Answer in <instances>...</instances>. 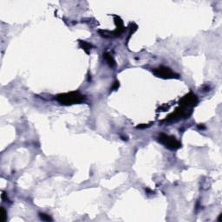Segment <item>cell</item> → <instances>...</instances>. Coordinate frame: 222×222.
I'll use <instances>...</instances> for the list:
<instances>
[{
	"mask_svg": "<svg viewBox=\"0 0 222 222\" xmlns=\"http://www.w3.org/2000/svg\"><path fill=\"white\" fill-rule=\"evenodd\" d=\"M56 99L62 105H72L84 101L85 96L78 91H72L69 93L59 94L56 96Z\"/></svg>",
	"mask_w": 222,
	"mask_h": 222,
	"instance_id": "obj_1",
	"label": "cell"
},
{
	"mask_svg": "<svg viewBox=\"0 0 222 222\" xmlns=\"http://www.w3.org/2000/svg\"><path fill=\"white\" fill-rule=\"evenodd\" d=\"M115 17V23L116 24V29L114 31H108V30H99V34L102 37L105 38H110V37H120L123 31L125 30V27L123 25V22L118 16H114Z\"/></svg>",
	"mask_w": 222,
	"mask_h": 222,
	"instance_id": "obj_2",
	"label": "cell"
},
{
	"mask_svg": "<svg viewBox=\"0 0 222 222\" xmlns=\"http://www.w3.org/2000/svg\"><path fill=\"white\" fill-rule=\"evenodd\" d=\"M192 114V109H187L182 106H179V108H177L173 113H172L171 115H169L167 119H165L163 121H167V122H173V121H176L182 118H187L191 115Z\"/></svg>",
	"mask_w": 222,
	"mask_h": 222,
	"instance_id": "obj_3",
	"label": "cell"
},
{
	"mask_svg": "<svg viewBox=\"0 0 222 222\" xmlns=\"http://www.w3.org/2000/svg\"><path fill=\"white\" fill-rule=\"evenodd\" d=\"M158 140L167 148L170 150H177L182 148V143L173 136L167 135L165 134H161L158 137Z\"/></svg>",
	"mask_w": 222,
	"mask_h": 222,
	"instance_id": "obj_4",
	"label": "cell"
},
{
	"mask_svg": "<svg viewBox=\"0 0 222 222\" xmlns=\"http://www.w3.org/2000/svg\"><path fill=\"white\" fill-rule=\"evenodd\" d=\"M153 73L157 77H161L163 79H172V78H179V75L172 71L171 69L168 67L161 66L157 69H154Z\"/></svg>",
	"mask_w": 222,
	"mask_h": 222,
	"instance_id": "obj_5",
	"label": "cell"
},
{
	"mask_svg": "<svg viewBox=\"0 0 222 222\" xmlns=\"http://www.w3.org/2000/svg\"><path fill=\"white\" fill-rule=\"evenodd\" d=\"M198 103V97L196 95L189 93L186 95L182 100H180V106L187 108V109H193L196 104Z\"/></svg>",
	"mask_w": 222,
	"mask_h": 222,
	"instance_id": "obj_6",
	"label": "cell"
},
{
	"mask_svg": "<svg viewBox=\"0 0 222 222\" xmlns=\"http://www.w3.org/2000/svg\"><path fill=\"white\" fill-rule=\"evenodd\" d=\"M103 58L107 62V63L110 66L111 68H114L115 66V61L112 57V56L109 53H104L103 54Z\"/></svg>",
	"mask_w": 222,
	"mask_h": 222,
	"instance_id": "obj_7",
	"label": "cell"
},
{
	"mask_svg": "<svg viewBox=\"0 0 222 222\" xmlns=\"http://www.w3.org/2000/svg\"><path fill=\"white\" fill-rule=\"evenodd\" d=\"M79 46H80V48H82L83 51L87 53V54L90 53L91 48H92V45H91L90 43H88V42H85V41H80V42H79Z\"/></svg>",
	"mask_w": 222,
	"mask_h": 222,
	"instance_id": "obj_8",
	"label": "cell"
},
{
	"mask_svg": "<svg viewBox=\"0 0 222 222\" xmlns=\"http://www.w3.org/2000/svg\"><path fill=\"white\" fill-rule=\"evenodd\" d=\"M39 218L43 221H52V219L51 218L50 215L46 214V213H39Z\"/></svg>",
	"mask_w": 222,
	"mask_h": 222,
	"instance_id": "obj_9",
	"label": "cell"
},
{
	"mask_svg": "<svg viewBox=\"0 0 222 222\" xmlns=\"http://www.w3.org/2000/svg\"><path fill=\"white\" fill-rule=\"evenodd\" d=\"M7 220V212L4 207H1V221L5 222Z\"/></svg>",
	"mask_w": 222,
	"mask_h": 222,
	"instance_id": "obj_10",
	"label": "cell"
},
{
	"mask_svg": "<svg viewBox=\"0 0 222 222\" xmlns=\"http://www.w3.org/2000/svg\"><path fill=\"white\" fill-rule=\"evenodd\" d=\"M119 86H120V84H119V82H115V83H114V85H113V87L111 88V90H116L118 88H119Z\"/></svg>",
	"mask_w": 222,
	"mask_h": 222,
	"instance_id": "obj_11",
	"label": "cell"
},
{
	"mask_svg": "<svg viewBox=\"0 0 222 222\" xmlns=\"http://www.w3.org/2000/svg\"><path fill=\"white\" fill-rule=\"evenodd\" d=\"M2 200H3L4 201H9L8 197H7V194L4 192H2Z\"/></svg>",
	"mask_w": 222,
	"mask_h": 222,
	"instance_id": "obj_12",
	"label": "cell"
},
{
	"mask_svg": "<svg viewBox=\"0 0 222 222\" xmlns=\"http://www.w3.org/2000/svg\"><path fill=\"white\" fill-rule=\"evenodd\" d=\"M148 126H149V125H146V124H141V125H139V126H138L137 128H138V129H144V128H148Z\"/></svg>",
	"mask_w": 222,
	"mask_h": 222,
	"instance_id": "obj_13",
	"label": "cell"
}]
</instances>
